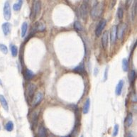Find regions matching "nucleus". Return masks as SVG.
Instances as JSON below:
<instances>
[{
	"instance_id": "ddd939ff",
	"label": "nucleus",
	"mask_w": 137,
	"mask_h": 137,
	"mask_svg": "<svg viewBox=\"0 0 137 137\" xmlns=\"http://www.w3.org/2000/svg\"><path fill=\"white\" fill-rule=\"evenodd\" d=\"M124 81L123 80H120L119 82V83L117 84V87H116V94L117 95H121V92H122V89H123V87H124Z\"/></svg>"
},
{
	"instance_id": "9d476101",
	"label": "nucleus",
	"mask_w": 137,
	"mask_h": 137,
	"mask_svg": "<svg viewBox=\"0 0 137 137\" xmlns=\"http://www.w3.org/2000/svg\"><path fill=\"white\" fill-rule=\"evenodd\" d=\"M41 4L40 1H38L35 3L34 7V11H33V18H35L39 14L41 11Z\"/></svg>"
},
{
	"instance_id": "dca6fc26",
	"label": "nucleus",
	"mask_w": 137,
	"mask_h": 137,
	"mask_svg": "<svg viewBox=\"0 0 137 137\" xmlns=\"http://www.w3.org/2000/svg\"><path fill=\"white\" fill-rule=\"evenodd\" d=\"M28 30V24L26 22H24L22 26H21V37H25L26 34V32H27Z\"/></svg>"
},
{
	"instance_id": "c85d7f7f",
	"label": "nucleus",
	"mask_w": 137,
	"mask_h": 137,
	"mask_svg": "<svg viewBox=\"0 0 137 137\" xmlns=\"http://www.w3.org/2000/svg\"><path fill=\"white\" fill-rule=\"evenodd\" d=\"M0 51L4 53V54H7V52H8V49H7V47L4 45V44H0Z\"/></svg>"
},
{
	"instance_id": "4be33fe9",
	"label": "nucleus",
	"mask_w": 137,
	"mask_h": 137,
	"mask_svg": "<svg viewBox=\"0 0 137 137\" xmlns=\"http://www.w3.org/2000/svg\"><path fill=\"white\" fill-rule=\"evenodd\" d=\"M45 26L43 24H40L39 22H37L35 27H34V30L35 31H43L45 30Z\"/></svg>"
},
{
	"instance_id": "5701e85b",
	"label": "nucleus",
	"mask_w": 137,
	"mask_h": 137,
	"mask_svg": "<svg viewBox=\"0 0 137 137\" xmlns=\"http://www.w3.org/2000/svg\"><path fill=\"white\" fill-rule=\"evenodd\" d=\"M122 68H123V70L124 72H127L128 71V62L127 60V59H123L122 60Z\"/></svg>"
},
{
	"instance_id": "bb28decb",
	"label": "nucleus",
	"mask_w": 137,
	"mask_h": 137,
	"mask_svg": "<svg viewBox=\"0 0 137 137\" xmlns=\"http://www.w3.org/2000/svg\"><path fill=\"white\" fill-rule=\"evenodd\" d=\"M119 127L118 124H115L114 127V130H113V134H112V136L114 137H117L118 133H119Z\"/></svg>"
},
{
	"instance_id": "4468645a",
	"label": "nucleus",
	"mask_w": 137,
	"mask_h": 137,
	"mask_svg": "<svg viewBox=\"0 0 137 137\" xmlns=\"http://www.w3.org/2000/svg\"><path fill=\"white\" fill-rule=\"evenodd\" d=\"M24 77L26 80H30L33 78V77L34 76V74L31 70L26 69L24 72Z\"/></svg>"
},
{
	"instance_id": "f257e3e1",
	"label": "nucleus",
	"mask_w": 137,
	"mask_h": 137,
	"mask_svg": "<svg viewBox=\"0 0 137 137\" xmlns=\"http://www.w3.org/2000/svg\"><path fill=\"white\" fill-rule=\"evenodd\" d=\"M104 2H98L97 4H96L91 9L90 11V14L91 17L94 18H97L100 17L101 15L103 13L104 11Z\"/></svg>"
},
{
	"instance_id": "0eeeda50",
	"label": "nucleus",
	"mask_w": 137,
	"mask_h": 137,
	"mask_svg": "<svg viewBox=\"0 0 137 137\" xmlns=\"http://www.w3.org/2000/svg\"><path fill=\"white\" fill-rule=\"evenodd\" d=\"M43 94L42 92H38L36 94V95L34 96V101H33V105L34 107H36L37 105H38L41 101L43 100Z\"/></svg>"
},
{
	"instance_id": "f704fd0d",
	"label": "nucleus",
	"mask_w": 137,
	"mask_h": 137,
	"mask_svg": "<svg viewBox=\"0 0 137 137\" xmlns=\"http://www.w3.org/2000/svg\"><path fill=\"white\" fill-rule=\"evenodd\" d=\"M70 137V136H66V137Z\"/></svg>"
},
{
	"instance_id": "a878e982",
	"label": "nucleus",
	"mask_w": 137,
	"mask_h": 137,
	"mask_svg": "<svg viewBox=\"0 0 137 137\" xmlns=\"http://www.w3.org/2000/svg\"><path fill=\"white\" fill-rule=\"evenodd\" d=\"M117 17L119 19H121L124 17V10L121 7H119L117 10Z\"/></svg>"
},
{
	"instance_id": "7c9ffc66",
	"label": "nucleus",
	"mask_w": 137,
	"mask_h": 137,
	"mask_svg": "<svg viewBox=\"0 0 137 137\" xmlns=\"http://www.w3.org/2000/svg\"><path fill=\"white\" fill-rule=\"evenodd\" d=\"M107 73H108V68H106V70H105V72H104V81L107 79Z\"/></svg>"
},
{
	"instance_id": "39448f33",
	"label": "nucleus",
	"mask_w": 137,
	"mask_h": 137,
	"mask_svg": "<svg viewBox=\"0 0 137 137\" xmlns=\"http://www.w3.org/2000/svg\"><path fill=\"white\" fill-rule=\"evenodd\" d=\"M80 13L82 17V18H85L87 16L88 14V4L87 1H84L81 4L80 8Z\"/></svg>"
},
{
	"instance_id": "cd10ccee",
	"label": "nucleus",
	"mask_w": 137,
	"mask_h": 137,
	"mask_svg": "<svg viewBox=\"0 0 137 137\" xmlns=\"http://www.w3.org/2000/svg\"><path fill=\"white\" fill-rule=\"evenodd\" d=\"M74 27L77 31H82V28H83L82 26H81V24H80V23L78 22V21H75V22Z\"/></svg>"
},
{
	"instance_id": "f8f14e48",
	"label": "nucleus",
	"mask_w": 137,
	"mask_h": 137,
	"mask_svg": "<svg viewBox=\"0 0 137 137\" xmlns=\"http://www.w3.org/2000/svg\"><path fill=\"white\" fill-rule=\"evenodd\" d=\"M0 102L4 110L6 111H9V105H8L7 101L2 94H0Z\"/></svg>"
},
{
	"instance_id": "aec40b11",
	"label": "nucleus",
	"mask_w": 137,
	"mask_h": 137,
	"mask_svg": "<svg viewBox=\"0 0 137 137\" xmlns=\"http://www.w3.org/2000/svg\"><path fill=\"white\" fill-rule=\"evenodd\" d=\"M10 49H11V55L14 57H16L17 54H18V49H17V47L15 46V45H11L10 46Z\"/></svg>"
},
{
	"instance_id": "2eb2a0df",
	"label": "nucleus",
	"mask_w": 137,
	"mask_h": 137,
	"mask_svg": "<svg viewBox=\"0 0 137 137\" xmlns=\"http://www.w3.org/2000/svg\"><path fill=\"white\" fill-rule=\"evenodd\" d=\"M90 100L87 99L86 100V102H85L84 106H83V113L85 114H86L88 113V111L90 110Z\"/></svg>"
},
{
	"instance_id": "9b49d317",
	"label": "nucleus",
	"mask_w": 137,
	"mask_h": 137,
	"mask_svg": "<svg viewBox=\"0 0 137 137\" xmlns=\"http://www.w3.org/2000/svg\"><path fill=\"white\" fill-rule=\"evenodd\" d=\"M3 33L5 36H8L11 32V24L9 22H5L1 26Z\"/></svg>"
},
{
	"instance_id": "f03ea898",
	"label": "nucleus",
	"mask_w": 137,
	"mask_h": 137,
	"mask_svg": "<svg viewBox=\"0 0 137 137\" xmlns=\"http://www.w3.org/2000/svg\"><path fill=\"white\" fill-rule=\"evenodd\" d=\"M11 17V11L10 4L9 1H6L4 6V17L7 21H9Z\"/></svg>"
},
{
	"instance_id": "6e6552de",
	"label": "nucleus",
	"mask_w": 137,
	"mask_h": 137,
	"mask_svg": "<svg viewBox=\"0 0 137 137\" xmlns=\"http://www.w3.org/2000/svg\"><path fill=\"white\" fill-rule=\"evenodd\" d=\"M108 43H109V33L108 31H105L102 37V44L104 48H107L108 46Z\"/></svg>"
},
{
	"instance_id": "c9c22d12",
	"label": "nucleus",
	"mask_w": 137,
	"mask_h": 137,
	"mask_svg": "<svg viewBox=\"0 0 137 137\" xmlns=\"http://www.w3.org/2000/svg\"><path fill=\"white\" fill-rule=\"evenodd\" d=\"M83 137V136H81V137Z\"/></svg>"
},
{
	"instance_id": "412c9836",
	"label": "nucleus",
	"mask_w": 137,
	"mask_h": 137,
	"mask_svg": "<svg viewBox=\"0 0 137 137\" xmlns=\"http://www.w3.org/2000/svg\"><path fill=\"white\" fill-rule=\"evenodd\" d=\"M74 71L75 73H80V74H83L84 73H85V68H84L83 65H80L76 67L74 69Z\"/></svg>"
},
{
	"instance_id": "f3484780",
	"label": "nucleus",
	"mask_w": 137,
	"mask_h": 137,
	"mask_svg": "<svg viewBox=\"0 0 137 137\" xmlns=\"http://www.w3.org/2000/svg\"><path fill=\"white\" fill-rule=\"evenodd\" d=\"M38 137H47V131L44 127L41 126L38 130Z\"/></svg>"
},
{
	"instance_id": "473e14b6",
	"label": "nucleus",
	"mask_w": 137,
	"mask_h": 137,
	"mask_svg": "<svg viewBox=\"0 0 137 137\" xmlns=\"http://www.w3.org/2000/svg\"><path fill=\"white\" fill-rule=\"evenodd\" d=\"M127 137H134V135H133L131 133H128V135H127Z\"/></svg>"
},
{
	"instance_id": "c756f323",
	"label": "nucleus",
	"mask_w": 137,
	"mask_h": 137,
	"mask_svg": "<svg viewBox=\"0 0 137 137\" xmlns=\"http://www.w3.org/2000/svg\"><path fill=\"white\" fill-rule=\"evenodd\" d=\"M136 14H137V0H136V1L134 2V8H133V18H134Z\"/></svg>"
},
{
	"instance_id": "20e7f679",
	"label": "nucleus",
	"mask_w": 137,
	"mask_h": 137,
	"mask_svg": "<svg viewBox=\"0 0 137 137\" xmlns=\"http://www.w3.org/2000/svg\"><path fill=\"white\" fill-rule=\"evenodd\" d=\"M126 29H127V24L124 23L121 24L118 28H117V37L119 38H122L124 36Z\"/></svg>"
},
{
	"instance_id": "b1692460",
	"label": "nucleus",
	"mask_w": 137,
	"mask_h": 137,
	"mask_svg": "<svg viewBox=\"0 0 137 137\" xmlns=\"http://www.w3.org/2000/svg\"><path fill=\"white\" fill-rule=\"evenodd\" d=\"M132 122H133L132 115H131V114H128V115L127 116V119H126V124H127V126L130 127L132 124Z\"/></svg>"
},
{
	"instance_id": "72a5a7b5",
	"label": "nucleus",
	"mask_w": 137,
	"mask_h": 137,
	"mask_svg": "<svg viewBox=\"0 0 137 137\" xmlns=\"http://www.w3.org/2000/svg\"><path fill=\"white\" fill-rule=\"evenodd\" d=\"M2 85V82H1V79H0V85Z\"/></svg>"
},
{
	"instance_id": "7ed1b4c3",
	"label": "nucleus",
	"mask_w": 137,
	"mask_h": 137,
	"mask_svg": "<svg viewBox=\"0 0 137 137\" xmlns=\"http://www.w3.org/2000/svg\"><path fill=\"white\" fill-rule=\"evenodd\" d=\"M106 24H107V21L104 20V19H102L100 21V23L98 24L96 28V30H95V34H96L97 36H100L102 34V32L105 27Z\"/></svg>"
},
{
	"instance_id": "393cba45",
	"label": "nucleus",
	"mask_w": 137,
	"mask_h": 137,
	"mask_svg": "<svg viewBox=\"0 0 137 137\" xmlns=\"http://www.w3.org/2000/svg\"><path fill=\"white\" fill-rule=\"evenodd\" d=\"M5 128L8 131H11L13 130V128H14V124H13V122L11 121H8L6 124V125H5Z\"/></svg>"
},
{
	"instance_id": "a211bd4d",
	"label": "nucleus",
	"mask_w": 137,
	"mask_h": 137,
	"mask_svg": "<svg viewBox=\"0 0 137 137\" xmlns=\"http://www.w3.org/2000/svg\"><path fill=\"white\" fill-rule=\"evenodd\" d=\"M135 78H136V72L132 70L128 73V80L131 83H132L135 80Z\"/></svg>"
},
{
	"instance_id": "2f4dec72",
	"label": "nucleus",
	"mask_w": 137,
	"mask_h": 137,
	"mask_svg": "<svg viewBox=\"0 0 137 137\" xmlns=\"http://www.w3.org/2000/svg\"><path fill=\"white\" fill-rule=\"evenodd\" d=\"M132 1H133V0H127V3H126V5H127V7H129V6L131 5V4Z\"/></svg>"
},
{
	"instance_id": "423d86ee",
	"label": "nucleus",
	"mask_w": 137,
	"mask_h": 137,
	"mask_svg": "<svg viewBox=\"0 0 137 137\" xmlns=\"http://www.w3.org/2000/svg\"><path fill=\"white\" fill-rule=\"evenodd\" d=\"M36 87L34 84L33 83H30L28 85L27 87V94H28V97L31 99L34 94H35V92H36Z\"/></svg>"
},
{
	"instance_id": "6ab92c4d",
	"label": "nucleus",
	"mask_w": 137,
	"mask_h": 137,
	"mask_svg": "<svg viewBox=\"0 0 137 137\" xmlns=\"http://www.w3.org/2000/svg\"><path fill=\"white\" fill-rule=\"evenodd\" d=\"M23 4V0H18V1L17 3L14 4V6H13V9L14 11H19L21 8V6Z\"/></svg>"
},
{
	"instance_id": "1a4fd4ad",
	"label": "nucleus",
	"mask_w": 137,
	"mask_h": 137,
	"mask_svg": "<svg viewBox=\"0 0 137 137\" xmlns=\"http://www.w3.org/2000/svg\"><path fill=\"white\" fill-rule=\"evenodd\" d=\"M117 26H114L111 28V31H110V39H111V43H114L117 39Z\"/></svg>"
}]
</instances>
